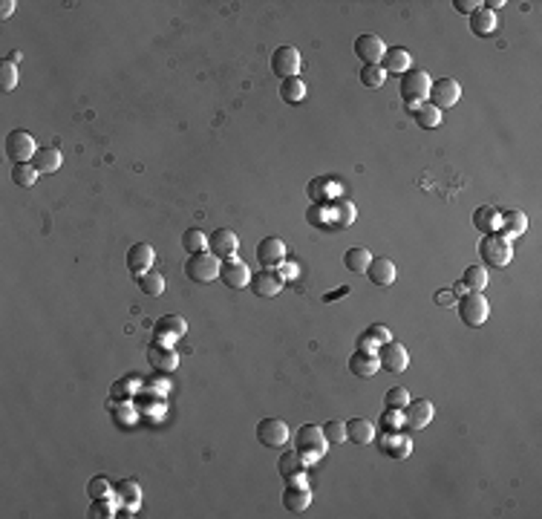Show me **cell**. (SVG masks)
Returning <instances> with one entry per match:
<instances>
[{
  "mask_svg": "<svg viewBox=\"0 0 542 519\" xmlns=\"http://www.w3.org/2000/svg\"><path fill=\"white\" fill-rule=\"evenodd\" d=\"M456 309H459L462 323L470 326V329H479V326L485 323L488 315H490V303L485 300V294H481V291H464L459 298V303H456Z\"/></svg>",
  "mask_w": 542,
  "mask_h": 519,
  "instance_id": "5b68a950",
  "label": "cell"
},
{
  "mask_svg": "<svg viewBox=\"0 0 542 519\" xmlns=\"http://www.w3.org/2000/svg\"><path fill=\"white\" fill-rule=\"evenodd\" d=\"M35 153H38L35 139L29 136L26 130H12L6 136V156L12 159V165H21V162L35 159Z\"/></svg>",
  "mask_w": 542,
  "mask_h": 519,
  "instance_id": "52a82bcc",
  "label": "cell"
},
{
  "mask_svg": "<svg viewBox=\"0 0 542 519\" xmlns=\"http://www.w3.org/2000/svg\"><path fill=\"white\" fill-rule=\"evenodd\" d=\"M378 358H375V352H364L358 349L349 355V373L358 375V378H372L375 373H378Z\"/></svg>",
  "mask_w": 542,
  "mask_h": 519,
  "instance_id": "603a6c76",
  "label": "cell"
},
{
  "mask_svg": "<svg viewBox=\"0 0 542 519\" xmlns=\"http://www.w3.org/2000/svg\"><path fill=\"white\" fill-rule=\"evenodd\" d=\"M3 61H9V64H18V61H21V52H18V49H12V52L3 58Z\"/></svg>",
  "mask_w": 542,
  "mask_h": 519,
  "instance_id": "91938a15",
  "label": "cell"
},
{
  "mask_svg": "<svg viewBox=\"0 0 542 519\" xmlns=\"http://www.w3.org/2000/svg\"><path fill=\"white\" fill-rule=\"evenodd\" d=\"M326 448H329V441H326L323 430L318 424H303L294 433V450L300 453V459H303L306 465L318 462V459L326 453Z\"/></svg>",
  "mask_w": 542,
  "mask_h": 519,
  "instance_id": "6da1fadb",
  "label": "cell"
},
{
  "mask_svg": "<svg viewBox=\"0 0 542 519\" xmlns=\"http://www.w3.org/2000/svg\"><path fill=\"white\" fill-rule=\"evenodd\" d=\"M481 6H485L488 12H496V9H502V6H505V0H488V3H481Z\"/></svg>",
  "mask_w": 542,
  "mask_h": 519,
  "instance_id": "6f0895ef",
  "label": "cell"
},
{
  "mask_svg": "<svg viewBox=\"0 0 542 519\" xmlns=\"http://www.w3.org/2000/svg\"><path fill=\"white\" fill-rule=\"evenodd\" d=\"M401 412H404V427H410V430H424L435 415L433 401H427V398H413V401L404 404Z\"/></svg>",
  "mask_w": 542,
  "mask_h": 519,
  "instance_id": "8fae6325",
  "label": "cell"
},
{
  "mask_svg": "<svg viewBox=\"0 0 542 519\" xmlns=\"http://www.w3.org/2000/svg\"><path fill=\"white\" fill-rule=\"evenodd\" d=\"M496 29V14L493 12H488V9H476L473 14H470V32L473 35H490Z\"/></svg>",
  "mask_w": 542,
  "mask_h": 519,
  "instance_id": "1f68e13d",
  "label": "cell"
},
{
  "mask_svg": "<svg viewBox=\"0 0 542 519\" xmlns=\"http://www.w3.org/2000/svg\"><path fill=\"white\" fill-rule=\"evenodd\" d=\"M38 173L41 170L32 165V162H21V165L12 168V182L18 185V188H32L38 182Z\"/></svg>",
  "mask_w": 542,
  "mask_h": 519,
  "instance_id": "836d02e7",
  "label": "cell"
},
{
  "mask_svg": "<svg viewBox=\"0 0 542 519\" xmlns=\"http://www.w3.org/2000/svg\"><path fill=\"white\" fill-rule=\"evenodd\" d=\"M499 234L502 236H508V240H514V236H519V234H525V228H528V217H525L522 211H505L502 217H499Z\"/></svg>",
  "mask_w": 542,
  "mask_h": 519,
  "instance_id": "484cf974",
  "label": "cell"
},
{
  "mask_svg": "<svg viewBox=\"0 0 542 519\" xmlns=\"http://www.w3.org/2000/svg\"><path fill=\"white\" fill-rule=\"evenodd\" d=\"M89 516H93V519H104V516H113V505H110V496H104V499H93V505H89Z\"/></svg>",
  "mask_w": 542,
  "mask_h": 519,
  "instance_id": "7dc6e473",
  "label": "cell"
},
{
  "mask_svg": "<svg viewBox=\"0 0 542 519\" xmlns=\"http://www.w3.org/2000/svg\"><path fill=\"white\" fill-rule=\"evenodd\" d=\"M219 265L222 260L214 257L210 251H199V254H191L188 263H185V277L191 280V283H214V280L219 277Z\"/></svg>",
  "mask_w": 542,
  "mask_h": 519,
  "instance_id": "277c9868",
  "label": "cell"
},
{
  "mask_svg": "<svg viewBox=\"0 0 542 519\" xmlns=\"http://www.w3.org/2000/svg\"><path fill=\"white\" fill-rule=\"evenodd\" d=\"M355 55L364 61V67H381L384 55H387V47L378 35H360L355 41Z\"/></svg>",
  "mask_w": 542,
  "mask_h": 519,
  "instance_id": "7c38bea8",
  "label": "cell"
},
{
  "mask_svg": "<svg viewBox=\"0 0 542 519\" xmlns=\"http://www.w3.org/2000/svg\"><path fill=\"white\" fill-rule=\"evenodd\" d=\"M61 162H64L61 151L50 144V147H38V153H35V159H32V165H35L41 173H55L58 168H61Z\"/></svg>",
  "mask_w": 542,
  "mask_h": 519,
  "instance_id": "4316f807",
  "label": "cell"
},
{
  "mask_svg": "<svg viewBox=\"0 0 542 519\" xmlns=\"http://www.w3.org/2000/svg\"><path fill=\"white\" fill-rule=\"evenodd\" d=\"M153 332H156V340H159V344H171L173 338H182V335L188 332V323H185L182 315H164V318L156 320Z\"/></svg>",
  "mask_w": 542,
  "mask_h": 519,
  "instance_id": "d6986e66",
  "label": "cell"
},
{
  "mask_svg": "<svg viewBox=\"0 0 542 519\" xmlns=\"http://www.w3.org/2000/svg\"><path fill=\"white\" fill-rule=\"evenodd\" d=\"M321 430H323V436H326L329 444H343L346 441V421H338V419L326 421Z\"/></svg>",
  "mask_w": 542,
  "mask_h": 519,
  "instance_id": "ee69618b",
  "label": "cell"
},
{
  "mask_svg": "<svg viewBox=\"0 0 542 519\" xmlns=\"http://www.w3.org/2000/svg\"><path fill=\"white\" fill-rule=\"evenodd\" d=\"M381 453L384 456H393V459H406L413 453V441L406 439L401 430H395V433H384V439H381Z\"/></svg>",
  "mask_w": 542,
  "mask_h": 519,
  "instance_id": "7402d4cb",
  "label": "cell"
},
{
  "mask_svg": "<svg viewBox=\"0 0 542 519\" xmlns=\"http://www.w3.org/2000/svg\"><path fill=\"white\" fill-rule=\"evenodd\" d=\"M14 87H18V64L3 61V64H0V90L12 93Z\"/></svg>",
  "mask_w": 542,
  "mask_h": 519,
  "instance_id": "b9f144b4",
  "label": "cell"
},
{
  "mask_svg": "<svg viewBox=\"0 0 542 519\" xmlns=\"http://www.w3.org/2000/svg\"><path fill=\"white\" fill-rule=\"evenodd\" d=\"M346 294H349V286H340V289H335V291L323 294V303H332V300H338V298H346Z\"/></svg>",
  "mask_w": 542,
  "mask_h": 519,
  "instance_id": "db71d44e",
  "label": "cell"
},
{
  "mask_svg": "<svg viewBox=\"0 0 542 519\" xmlns=\"http://www.w3.org/2000/svg\"><path fill=\"white\" fill-rule=\"evenodd\" d=\"M346 441L372 444L375 441V424L367 421V419H349V421H346Z\"/></svg>",
  "mask_w": 542,
  "mask_h": 519,
  "instance_id": "d4e9b609",
  "label": "cell"
},
{
  "mask_svg": "<svg viewBox=\"0 0 542 519\" xmlns=\"http://www.w3.org/2000/svg\"><path fill=\"white\" fill-rule=\"evenodd\" d=\"M462 98V87L456 78H439L430 84V104L435 110H447L456 107V101Z\"/></svg>",
  "mask_w": 542,
  "mask_h": 519,
  "instance_id": "ba28073f",
  "label": "cell"
},
{
  "mask_svg": "<svg viewBox=\"0 0 542 519\" xmlns=\"http://www.w3.org/2000/svg\"><path fill=\"white\" fill-rule=\"evenodd\" d=\"M381 69L389 72V76H404V72H410V52L404 47H389L384 61H381Z\"/></svg>",
  "mask_w": 542,
  "mask_h": 519,
  "instance_id": "cb8c5ba5",
  "label": "cell"
},
{
  "mask_svg": "<svg viewBox=\"0 0 542 519\" xmlns=\"http://www.w3.org/2000/svg\"><path fill=\"white\" fill-rule=\"evenodd\" d=\"M147 361H150V366H153L156 373L168 375V373H173V369L179 366V355L168 344H159V340H153V344L147 346Z\"/></svg>",
  "mask_w": 542,
  "mask_h": 519,
  "instance_id": "9a60e30c",
  "label": "cell"
},
{
  "mask_svg": "<svg viewBox=\"0 0 542 519\" xmlns=\"http://www.w3.org/2000/svg\"><path fill=\"white\" fill-rule=\"evenodd\" d=\"M473 225H476L481 234H493L496 228H499V211H493L490 205L476 208V214H473Z\"/></svg>",
  "mask_w": 542,
  "mask_h": 519,
  "instance_id": "f546056e",
  "label": "cell"
},
{
  "mask_svg": "<svg viewBox=\"0 0 542 519\" xmlns=\"http://www.w3.org/2000/svg\"><path fill=\"white\" fill-rule=\"evenodd\" d=\"M12 12H14V0H3V3H0V18H12Z\"/></svg>",
  "mask_w": 542,
  "mask_h": 519,
  "instance_id": "11a10c76",
  "label": "cell"
},
{
  "mask_svg": "<svg viewBox=\"0 0 542 519\" xmlns=\"http://www.w3.org/2000/svg\"><path fill=\"white\" fill-rule=\"evenodd\" d=\"M381 427H384V433H395V430H401L404 427V412L401 410H393V407H384V412H381Z\"/></svg>",
  "mask_w": 542,
  "mask_h": 519,
  "instance_id": "60d3db41",
  "label": "cell"
},
{
  "mask_svg": "<svg viewBox=\"0 0 542 519\" xmlns=\"http://www.w3.org/2000/svg\"><path fill=\"white\" fill-rule=\"evenodd\" d=\"M459 283L464 286V291H481L488 286V272L481 269V265H468Z\"/></svg>",
  "mask_w": 542,
  "mask_h": 519,
  "instance_id": "d6a6232c",
  "label": "cell"
},
{
  "mask_svg": "<svg viewBox=\"0 0 542 519\" xmlns=\"http://www.w3.org/2000/svg\"><path fill=\"white\" fill-rule=\"evenodd\" d=\"M219 280H222V283L228 286V289H246L248 280H251V272H248V265H246L243 260L225 257L222 265H219Z\"/></svg>",
  "mask_w": 542,
  "mask_h": 519,
  "instance_id": "5bb4252c",
  "label": "cell"
},
{
  "mask_svg": "<svg viewBox=\"0 0 542 519\" xmlns=\"http://www.w3.org/2000/svg\"><path fill=\"white\" fill-rule=\"evenodd\" d=\"M413 118H415L418 127L435 130V127L442 124V110H435L430 101H424V104H418V107H413Z\"/></svg>",
  "mask_w": 542,
  "mask_h": 519,
  "instance_id": "83f0119b",
  "label": "cell"
},
{
  "mask_svg": "<svg viewBox=\"0 0 542 519\" xmlns=\"http://www.w3.org/2000/svg\"><path fill=\"white\" fill-rule=\"evenodd\" d=\"M430 84L433 78L427 76L424 69H410L401 76V84H398V93L401 98L406 101V107H418V104H424L430 98Z\"/></svg>",
  "mask_w": 542,
  "mask_h": 519,
  "instance_id": "3957f363",
  "label": "cell"
},
{
  "mask_svg": "<svg viewBox=\"0 0 542 519\" xmlns=\"http://www.w3.org/2000/svg\"><path fill=\"white\" fill-rule=\"evenodd\" d=\"M113 491H116V485H110V479H104V476H96V479L87 482V496L89 499H104V496H110Z\"/></svg>",
  "mask_w": 542,
  "mask_h": 519,
  "instance_id": "ab89813d",
  "label": "cell"
},
{
  "mask_svg": "<svg viewBox=\"0 0 542 519\" xmlns=\"http://www.w3.org/2000/svg\"><path fill=\"white\" fill-rule=\"evenodd\" d=\"M283 286H285V280L280 277L277 269H260L257 274H251V280H248V289L257 294V298H265V300L274 298V294H280Z\"/></svg>",
  "mask_w": 542,
  "mask_h": 519,
  "instance_id": "9c48e42d",
  "label": "cell"
},
{
  "mask_svg": "<svg viewBox=\"0 0 542 519\" xmlns=\"http://www.w3.org/2000/svg\"><path fill=\"white\" fill-rule=\"evenodd\" d=\"M147 387H153V390H156V387H159V393H168V387H171V384H168V381H162V378H159V381H150V384H147Z\"/></svg>",
  "mask_w": 542,
  "mask_h": 519,
  "instance_id": "9f6ffc18",
  "label": "cell"
},
{
  "mask_svg": "<svg viewBox=\"0 0 542 519\" xmlns=\"http://www.w3.org/2000/svg\"><path fill=\"white\" fill-rule=\"evenodd\" d=\"M375 358H378V366L387 369L389 375H401L406 366H410V352H406L398 340H384V344H378V349H375Z\"/></svg>",
  "mask_w": 542,
  "mask_h": 519,
  "instance_id": "8992f818",
  "label": "cell"
},
{
  "mask_svg": "<svg viewBox=\"0 0 542 519\" xmlns=\"http://www.w3.org/2000/svg\"><path fill=\"white\" fill-rule=\"evenodd\" d=\"M153 260H156L153 245H147V243H136V245H130V251H127V269H130L133 274L150 272Z\"/></svg>",
  "mask_w": 542,
  "mask_h": 519,
  "instance_id": "44dd1931",
  "label": "cell"
},
{
  "mask_svg": "<svg viewBox=\"0 0 542 519\" xmlns=\"http://www.w3.org/2000/svg\"><path fill=\"white\" fill-rule=\"evenodd\" d=\"M277 467H280V476H283L285 482H289V479H294V476H297V473H303L306 462L300 459V453H297V450H285V453L280 456Z\"/></svg>",
  "mask_w": 542,
  "mask_h": 519,
  "instance_id": "f1b7e54d",
  "label": "cell"
},
{
  "mask_svg": "<svg viewBox=\"0 0 542 519\" xmlns=\"http://www.w3.org/2000/svg\"><path fill=\"white\" fill-rule=\"evenodd\" d=\"M116 415H118V421H122V424H130V421H127V419H130V410L116 407Z\"/></svg>",
  "mask_w": 542,
  "mask_h": 519,
  "instance_id": "680465c9",
  "label": "cell"
},
{
  "mask_svg": "<svg viewBox=\"0 0 542 519\" xmlns=\"http://www.w3.org/2000/svg\"><path fill=\"white\" fill-rule=\"evenodd\" d=\"M367 335H369V338L375 340V344H384V340H389V338H393V335H389V329H387L384 323H372L369 329H367Z\"/></svg>",
  "mask_w": 542,
  "mask_h": 519,
  "instance_id": "c3c4849f",
  "label": "cell"
},
{
  "mask_svg": "<svg viewBox=\"0 0 542 519\" xmlns=\"http://www.w3.org/2000/svg\"><path fill=\"white\" fill-rule=\"evenodd\" d=\"M479 257L488 265H493V269H505V265L514 260V245H510L508 236L493 231V234H485L479 240Z\"/></svg>",
  "mask_w": 542,
  "mask_h": 519,
  "instance_id": "7a4b0ae2",
  "label": "cell"
},
{
  "mask_svg": "<svg viewBox=\"0 0 542 519\" xmlns=\"http://www.w3.org/2000/svg\"><path fill=\"white\" fill-rule=\"evenodd\" d=\"M358 349H364V352H375V349H378V344H375V340L364 332V335H360L358 338Z\"/></svg>",
  "mask_w": 542,
  "mask_h": 519,
  "instance_id": "f5cc1de1",
  "label": "cell"
},
{
  "mask_svg": "<svg viewBox=\"0 0 542 519\" xmlns=\"http://www.w3.org/2000/svg\"><path fill=\"white\" fill-rule=\"evenodd\" d=\"M335 222H338L340 228H349L352 222H355V205L349 199L335 202Z\"/></svg>",
  "mask_w": 542,
  "mask_h": 519,
  "instance_id": "7bdbcfd3",
  "label": "cell"
},
{
  "mask_svg": "<svg viewBox=\"0 0 542 519\" xmlns=\"http://www.w3.org/2000/svg\"><path fill=\"white\" fill-rule=\"evenodd\" d=\"M182 248L188 251V254H199V251L208 248V234H202L199 228H188L182 234Z\"/></svg>",
  "mask_w": 542,
  "mask_h": 519,
  "instance_id": "74e56055",
  "label": "cell"
},
{
  "mask_svg": "<svg viewBox=\"0 0 542 519\" xmlns=\"http://www.w3.org/2000/svg\"><path fill=\"white\" fill-rule=\"evenodd\" d=\"M136 375V373H133ZM133 375H127V378H122V381H116L113 387H110V398L113 401H127V398H133V395H127L133 387H136V378Z\"/></svg>",
  "mask_w": 542,
  "mask_h": 519,
  "instance_id": "f6af8a7d",
  "label": "cell"
},
{
  "mask_svg": "<svg viewBox=\"0 0 542 519\" xmlns=\"http://www.w3.org/2000/svg\"><path fill=\"white\" fill-rule=\"evenodd\" d=\"M271 72L280 76L283 81L285 78H297L300 72V52L294 47H277L271 52Z\"/></svg>",
  "mask_w": 542,
  "mask_h": 519,
  "instance_id": "30bf717a",
  "label": "cell"
},
{
  "mask_svg": "<svg viewBox=\"0 0 542 519\" xmlns=\"http://www.w3.org/2000/svg\"><path fill=\"white\" fill-rule=\"evenodd\" d=\"M116 496L124 502L127 511H130V508H136V505H139V499H142L139 482H136V479H122V482L116 485Z\"/></svg>",
  "mask_w": 542,
  "mask_h": 519,
  "instance_id": "e575fe53",
  "label": "cell"
},
{
  "mask_svg": "<svg viewBox=\"0 0 542 519\" xmlns=\"http://www.w3.org/2000/svg\"><path fill=\"white\" fill-rule=\"evenodd\" d=\"M237 245H239V240H237V234L231 228H217L214 234H208V251L214 257H219V260L234 257Z\"/></svg>",
  "mask_w": 542,
  "mask_h": 519,
  "instance_id": "2e32d148",
  "label": "cell"
},
{
  "mask_svg": "<svg viewBox=\"0 0 542 519\" xmlns=\"http://www.w3.org/2000/svg\"><path fill=\"white\" fill-rule=\"evenodd\" d=\"M280 98L285 104H300V101L306 98V84L300 81V78H285L280 84Z\"/></svg>",
  "mask_w": 542,
  "mask_h": 519,
  "instance_id": "d590c367",
  "label": "cell"
},
{
  "mask_svg": "<svg viewBox=\"0 0 542 519\" xmlns=\"http://www.w3.org/2000/svg\"><path fill=\"white\" fill-rule=\"evenodd\" d=\"M410 401V393L404 387H393L384 393V407H393V410H404V404Z\"/></svg>",
  "mask_w": 542,
  "mask_h": 519,
  "instance_id": "bcb514c9",
  "label": "cell"
},
{
  "mask_svg": "<svg viewBox=\"0 0 542 519\" xmlns=\"http://www.w3.org/2000/svg\"><path fill=\"white\" fill-rule=\"evenodd\" d=\"M312 502V491L306 482H289V487L283 491V508L289 514H303Z\"/></svg>",
  "mask_w": 542,
  "mask_h": 519,
  "instance_id": "ac0fdd59",
  "label": "cell"
},
{
  "mask_svg": "<svg viewBox=\"0 0 542 519\" xmlns=\"http://www.w3.org/2000/svg\"><path fill=\"white\" fill-rule=\"evenodd\" d=\"M435 303L439 306H456V294L450 289H442V291H435Z\"/></svg>",
  "mask_w": 542,
  "mask_h": 519,
  "instance_id": "f907efd6",
  "label": "cell"
},
{
  "mask_svg": "<svg viewBox=\"0 0 542 519\" xmlns=\"http://www.w3.org/2000/svg\"><path fill=\"white\" fill-rule=\"evenodd\" d=\"M277 272H280V277H283V280H294V277H297V265L283 260V263L277 265Z\"/></svg>",
  "mask_w": 542,
  "mask_h": 519,
  "instance_id": "816d5d0a",
  "label": "cell"
},
{
  "mask_svg": "<svg viewBox=\"0 0 542 519\" xmlns=\"http://www.w3.org/2000/svg\"><path fill=\"white\" fill-rule=\"evenodd\" d=\"M285 260V245L280 236H265L257 245V263L263 269H277V265Z\"/></svg>",
  "mask_w": 542,
  "mask_h": 519,
  "instance_id": "e0dca14e",
  "label": "cell"
},
{
  "mask_svg": "<svg viewBox=\"0 0 542 519\" xmlns=\"http://www.w3.org/2000/svg\"><path fill=\"white\" fill-rule=\"evenodd\" d=\"M257 441L263 448H283L289 444V427L280 419H263L257 424Z\"/></svg>",
  "mask_w": 542,
  "mask_h": 519,
  "instance_id": "4fadbf2b",
  "label": "cell"
},
{
  "mask_svg": "<svg viewBox=\"0 0 542 519\" xmlns=\"http://www.w3.org/2000/svg\"><path fill=\"white\" fill-rule=\"evenodd\" d=\"M360 84L369 87V90H378V87L387 84V72L381 67H364L360 69Z\"/></svg>",
  "mask_w": 542,
  "mask_h": 519,
  "instance_id": "f35d334b",
  "label": "cell"
},
{
  "mask_svg": "<svg viewBox=\"0 0 542 519\" xmlns=\"http://www.w3.org/2000/svg\"><path fill=\"white\" fill-rule=\"evenodd\" d=\"M369 260H372V254L367 248H349L343 254V265L349 269L352 274H364L367 269H369Z\"/></svg>",
  "mask_w": 542,
  "mask_h": 519,
  "instance_id": "4dcf8cb0",
  "label": "cell"
},
{
  "mask_svg": "<svg viewBox=\"0 0 542 519\" xmlns=\"http://www.w3.org/2000/svg\"><path fill=\"white\" fill-rule=\"evenodd\" d=\"M453 6H456V12H462V14H473L476 9H481L479 0H453Z\"/></svg>",
  "mask_w": 542,
  "mask_h": 519,
  "instance_id": "681fc988",
  "label": "cell"
},
{
  "mask_svg": "<svg viewBox=\"0 0 542 519\" xmlns=\"http://www.w3.org/2000/svg\"><path fill=\"white\" fill-rule=\"evenodd\" d=\"M367 277H369V283L381 286V289H384V286H393L395 277H398L395 263L387 260V257H372V260H369V269H367Z\"/></svg>",
  "mask_w": 542,
  "mask_h": 519,
  "instance_id": "ffe728a7",
  "label": "cell"
},
{
  "mask_svg": "<svg viewBox=\"0 0 542 519\" xmlns=\"http://www.w3.org/2000/svg\"><path fill=\"white\" fill-rule=\"evenodd\" d=\"M139 277V289L144 294H150V298H159V294L164 291V277L159 272H144V274H136Z\"/></svg>",
  "mask_w": 542,
  "mask_h": 519,
  "instance_id": "8d00e7d4",
  "label": "cell"
}]
</instances>
